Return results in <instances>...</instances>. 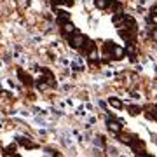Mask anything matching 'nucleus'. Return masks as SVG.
<instances>
[{
    "mask_svg": "<svg viewBox=\"0 0 157 157\" xmlns=\"http://www.w3.org/2000/svg\"><path fill=\"white\" fill-rule=\"evenodd\" d=\"M65 32H67V33H73V32H75V26H73L72 23H67V25H65Z\"/></svg>",
    "mask_w": 157,
    "mask_h": 157,
    "instance_id": "nucleus-14",
    "label": "nucleus"
},
{
    "mask_svg": "<svg viewBox=\"0 0 157 157\" xmlns=\"http://www.w3.org/2000/svg\"><path fill=\"white\" fill-rule=\"evenodd\" d=\"M40 78H45V84L47 86H56V78L52 77V73H51V70H47V68H44L42 70V73H40Z\"/></svg>",
    "mask_w": 157,
    "mask_h": 157,
    "instance_id": "nucleus-2",
    "label": "nucleus"
},
{
    "mask_svg": "<svg viewBox=\"0 0 157 157\" xmlns=\"http://www.w3.org/2000/svg\"><path fill=\"white\" fill-rule=\"evenodd\" d=\"M70 42V45H72L73 49H82V45L86 44V37L82 33H78V32H75V35H73L72 39L68 40Z\"/></svg>",
    "mask_w": 157,
    "mask_h": 157,
    "instance_id": "nucleus-1",
    "label": "nucleus"
},
{
    "mask_svg": "<svg viewBox=\"0 0 157 157\" xmlns=\"http://www.w3.org/2000/svg\"><path fill=\"white\" fill-rule=\"evenodd\" d=\"M58 19H63V21H68L70 19V14L67 11H58Z\"/></svg>",
    "mask_w": 157,
    "mask_h": 157,
    "instance_id": "nucleus-11",
    "label": "nucleus"
},
{
    "mask_svg": "<svg viewBox=\"0 0 157 157\" xmlns=\"http://www.w3.org/2000/svg\"><path fill=\"white\" fill-rule=\"evenodd\" d=\"M155 108H157V107H155Z\"/></svg>",
    "mask_w": 157,
    "mask_h": 157,
    "instance_id": "nucleus-24",
    "label": "nucleus"
},
{
    "mask_svg": "<svg viewBox=\"0 0 157 157\" xmlns=\"http://www.w3.org/2000/svg\"><path fill=\"white\" fill-rule=\"evenodd\" d=\"M124 54H126V51H124V47H119V45H115L112 49V56L115 58V59H122Z\"/></svg>",
    "mask_w": 157,
    "mask_h": 157,
    "instance_id": "nucleus-5",
    "label": "nucleus"
},
{
    "mask_svg": "<svg viewBox=\"0 0 157 157\" xmlns=\"http://www.w3.org/2000/svg\"><path fill=\"white\" fill-rule=\"evenodd\" d=\"M152 12H154V14H157V7H154V9H152Z\"/></svg>",
    "mask_w": 157,
    "mask_h": 157,
    "instance_id": "nucleus-21",
    "label": "nucleus"
},
{
    "mask_svg": "<svg viewBox=\"0 0 157 157\" xmlns=\"http://www.w3.org/2000/svg\"><path fill=\"white\" fill-rule=\"evenodd\" d=\"M148 21H150V23H155V25H157V14H155V16H152V17H148Z\"/></svg>",
    "mask_w": 157,
    "mask_h": 157,
    "instance_id": "nucleus-18",
    "label": "nucleus"
},
{
    "mask_svg": "<svg viewBox=\"0 0 157 157\" xmlns=\"http://www.w3.org/2000/svg\"><path fill=\"white\" fill-rule=\"evenodd\" d=\"M94 49V42H93V40H89V39H86V44L82 45V52H91V51Z\"/></svg>",
    "mask_w": 157,
    "mask_h": 157,
    "instance_id": "nucleus-7",
    "label": "nucleus"
},
{
    "mask_svg": "<svg viewBox=\"0 0 157 157\" xmlns=\"http://www.w3.org/2000/svg\"><path fill=\"white\" fill-rule=\"evenodd\" d=\"M61 4H63V6L72 7V6H73V0H61Z\"/></svg>",
    "mask_w": 157,
    "mask_h": 157,
    "instance_id": "nucleus-16",
    "label": "nucleus"
},
{
    "mask_svg": "<svg viewBox=\"0 0 157 157\" xmlns=\"http://www.w3.org/2000/svg\"><path fill=\"white\" fill-rule=\"evenodd\" d=\"M108 103H110L113 108H122V101L119 100V98H108Z\"/></svg>",
    "mask_w": 157,
    "mask_h": 157,
    "instance_id": "nucleus-10",
    "label": "nucleus"
},
{
    "mask_svg": "<svg viewBox=\"0 0 157 157\" xmlns=\"http://www.w3.org/2000/svg\"><path fill=\"white\" fill-rule=\"evenodd\" d=\"M17 143L19 145H23V147H26V148H35V143H32L30 141V138H25V136H17Z\"/></svg>",
    "mask_w": 157,
    "mask_h": 157,
    "instance_id": "nucleus-4",
    "label": "nucleus"
},
{
    "mask_svg": "<svg viewBox=\"0 0 157 157\" xmlns=\"http://www.w3.org/2000/svg\"><path fill=\"white\" fill-rule=\"evenodd\" d=\"M7 152H14V145H9V147H7Z\"/></svg>",
    "mask_w": 157,
    "mask_h": 157,
    "instance_id": "nucleus-20",
    "label": "nucleus"
},
{
    "mask_svg": "<svg viewBox=\"0 0 157 157\" xmlns=\"http://www.w3.org/2000/svg\"><path fill=\"white\" fill-rule=\"evenodd\" d=\"M124 51H126V54H129V56L135 59V54H136V49H135V45L133 44H128L126 47H124Z\"/></svg>",
    "mask_w": 157,
    "mask_h": 157,
    "instance_id": "nucleus-8",
    "label": "nucleus"
},
{
    "mask_svg": "<svg viewBox=\"0 0 157 157\" xmlns=\"http://www.w3.org/2000/svg\"><path fill=\"white\" fill-rule=\"evenodd\" d=\"M6 157H11V155H9V154H7V155H6Z\"/></svg>",
    "mask_w": 157,
    "mask_h": 157,
    "instance_id": "nucleus-22",
    "label": "nucleus"
},
{
    "mask_svg": "<svg viewBox=\"0 0 157 157\" xmlns=\"http://www.w3.org/2000/svg\"><path fill=\"white\" fill-rule=\"evenodd\" d=\"M89 59H91L93 63H98V61H100V56H98V52H96L94 49L89 52Z\"/></svg>",
    "mask_w": 157,
    "mask_h": 157,
    "instance_id": "nucleus-12",
    "label": "nucleus"
},
{
    "mask_svg": "<svg viewBox=\"0 0 157 157\" xmlns=\"http://www.w3.org/2000/svg\"><path fill=\"white\" fill-rule=\"evenodd\" d=\"M129 112L133 115H136V113H140V107H129Z\"/></svg>",
    "mask_w": 157,
    "mask_h": 157,
    "instance_id": "nucleus-15",
    "label": "nucleus"
},
{
    "mask_svg": "<svg viewBox=\"0 0 157 157\" xmlns=\"http://www.w3.org/2000/svg\"><path fill=\"white\" fill-rule=\"evenodd\" d=\"M94 145H98V147H103V141H101V138L98 136V138H94Z\"/></svg>",
    "mask_w": 157,
    "mask_h": 157,
    "instance_id": "nucleus-17",
    "label": "nucleus"
},
{
    "mask_svg": "<svg viewBox=\"0 0 157 157\" xmlns=\"http://www.w3.org/2000/svg\"><path fill=\"white\" fill-rule=\"evenodd\" d=\"M148 157H150V155H148Z\"/></svg>",
    "mask_w": 157,
    "mask_h": 157,
    "instance_id": "nucleus-23",
    "label": "nucleus"
},
{
    "mask_svg": "<svg viewBox=\"0 0 157 157\" xmlns=\"http://www.w3.org/2000/svg\"><path fill=\"white\" fill-rule=\"evenodd\" d=\"M113 0H94V6L98 7V9H107V7H110V4H112Z\"/></svg>",
    "mask_w": 157,
    "mask_h": 157,
    "instance_id": "nucleus-6",
    "label": "nucleus"
},
{
    "mask_svg": "<svg viewBox=\"0 0 157 157\" xmlns=\"http://www.w3.org/2000/svg\"><path fill=\"white\" fill-rule=\"evenodd\" d=\"M152 39L157 42V30H152Z\"/></svg>",
    "mask_w": 157,
    "mask_h": 157,
    "instance_id": "nucleus-19",
    "label": "nucleus"
},
{
    "mask_svg": "<svg viewBox=\"0 0 157 157\" xmlns=\"http://www.w3.org/2000/svg\"><path fill=\"white\" fill-rule=\"evenodd\" d=\"M35 122L39 124V128H40V126H42V128H45V126H47V121H45V119H42V117H35Z\"/></svg>",
    "mask_w": 157,
    "mask_h": 157,
    "instance_id": "nucleus-13",
    "label": "nucleus"
},
{
    "mask_svg": "<svg viewBox=\"0 0 157 157\" xmlns=\"http://www.w3.org/2000/svg\"><path fill=\"white\" fill-rule=\"evenodd\" d=\"M17 75H19V78H21V82H25V84H32V78L28 77V75H26V73L23 72V70H19V72H17Z\"/></svg>",
    "mask_w": 157,
    "mask_h": 157,
    "instance_id": "nucleus-9",
    "label": "nucleus"
},
{
    "mask_svg": "<svg viewBox=\"0 0 157 157\" xmlns=\"http://www.w3.org/2000/svg\"><path fill=\"white\" fill-rule=\"evenodd\" d=\"M107 126H108V129H110L112 133L119 135V133H121V126H122V124L119 122V121L115 122V121H110V119H108V121H107Z\"/></svg>",
    "mask_w": 157,
    "mask_h": 157,
    "instance_id": "nucleus-3",
    "label": "nucleus"
}]
</instances>
